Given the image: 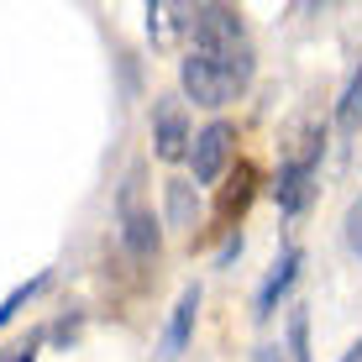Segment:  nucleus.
<instances>
[{
    "instance_id": "obj_1",
    "label": "nucleus",
    "mask_w": 362,
    "mask_h": 362,
    "mask_svg": "<svg viewBox=\"0 0 362 362\" xmlns=\"http://www.w3.org/2000/svg\"><path fill=\"white\" fill-rule=\"evenodd\" d=\"M189 32L194 47L179 64V84L194 105L221 110L231 105L236 95L252 84V42H247V27L231 6H189Z\"/></svg>"
},
{
    "instance_id": "obj_2",
    "label": "nucleus",
    "mask_w": 362,
    "mask_h": 362,
    "mask_svg": "<svg viewBox=\"0 0 362 362\" xmlns=\"http://www.w3.org/2000/svg\"><path fill=\"white\" fill-rule=\"evenodd\" d=\"M116 221H121V247H127L136 263H153L163 236H158V216H153V205H147V194H142V168H132L127 184H121Z\"/></svg>"
},
{
    "instance_id": "obj_3",
    "label": "nucleus",
    "mask_w": 362,
    "mask_h": 362,
    "mask_svg": "<svg viewBox=\"0 0 362 362\" xmlns=\"http://www.w3.org/2000/svg\"><path fill=\"white\" fill-rule=\"evenodd\" d=\"M320 136L305 147V153H289L284 158V168H279V184H273V199H279V210L284 216H299V210L315 199V173H320Z\"/></svg>"
},
{
    "instance_id": "obj_4",
    "label": "nucleus",
    "mask_w": 362,
    "mask_h": 362,
    "mask_svg": "<svg viewBox=\"0 0 362 362\" xmlns=\"http://www.w3.org/2000/svg\"><path fill=\"white\" fill-rule=\"evenodd\" d=\"M231 142H236V127L231 121H210L205 132L194 136L189 147V163H194V184H216L231 163Z\"/></svg>"
},
{
    "instance_id": "obj_5",
    "label": "nucleus",
    "mask_w": 362,
    "mask_h": 362,
    "mask_svg": "<svg viewBox=\"0 0 362 362\" xmlns=\"http://www.w3.org/2000/svg\"><path fill=\"white\" fill-rule=\"evenodd\" d=\"M194 136H189V121H184L179 105H163L158 110V127H153V153L163 158V163H179V158H189Z\"/></svg>"
},
{
    "instance_id": "obj_6",
    "label": "nucleus",
    "mask_w": 362,
    "mask_h": 362,
    "mask_svg": "<svg viewBox=\"0 0 362 362\" xmlns=\"http://www.w3.org/2000/svg\"><path fill=\"white\" fill-rule=\"evenodd\" d=\"M194 315H199V284H189V289L179 294V305H173L168 331H163V346H158L163 357H179L184 346H189V336H194Z\"/></svg>"
},
{
    "instance_id": "obj_7",
    "label": "nucleus",
    "mask_w": 362,
    "mask_h": 362,
    "mask_svg": "<svg viewBox=\"0 0 362 362\" xmlns=\"http://www.w3.org/2000/svg\"><path fill=\"white\" fill-rule=\"evenodd\" d=\"M299 263H305V252H299V247H284V257H279V263L268 268L263 289H257V315H273V310H279V299L289 294V284H294Z\"/></svg>"
},
{
    "instance_id": "obj_8",
    "label": "nucleus",
    "mask_w": 362,
    "mask_h": 362,
    "mask_svg": "<svg viewBox=\"0 0 362 362\" xmlns=\"http://www.w3.org/2000/svg\"><path fill=\"white\" fill-rule=\"evenodd\" d=\"M336 127H341L346 136L362 132V64H357V74H352V84L341 90V100H336Z\"/></svg>"
},
{
    "instance_id": "obj_9",
    "label": "nucleus",
    "mask_w": 362,
    "mask_h": 362,
    "mask_svg": "<svg viewBox=\"0 0 362 362\" xmlns=\"http://www.w3.org/2000/svg\"><path fill=\"white\" fill-rule=\"evenodd\" d=\"M252 184H257V173L242 163V168H236V179H231V189L221 194V221H231V216H242V210H247V199H252Z\"/></svg>"
},
{
    "instance_id": "obj_10",
    "label": "nucleus",
    "mask_w": 362,
    "mask_h": 362,
    "mask_svg": "<svg viewBox=\"0 0 362 362\" xmlns=\"http://www.w3.org/2000/svg\"><path fill=\"white\" fill-rule=\"evenodd\" d=\"M168 221H173V226H194V194H189V179H168Z\"/></svg>"
},
{
    "instance_id": "obj_11",
    "label": "nucleus",
    "mask_w": 362,
    "mask_h": 362,
    "mask_svg": "<svg viewBox=\"0 0 362 362\" xmlns=\"http://www.w3.org/2000/svg\"><path fill=\"white\" fill-rule=\"evenodd\" d=\"M284 357L289 362H310V315L294 310L289 315V341H284Z\"/></svg>"
},
{
    "instance_id": "obj_12",
    "label": "nucleus",
    "mask_w": 362,
    "mask_h": 362,
    "mask_svg": "<svg viewBox=\"0 0 362 362\" xmlns=\"http://www.w3.org/2000/svg\"><path fill=\"white\" fill-rule=\"evenodd\" d=\"M42 284H47V279H32V284H21V289H11V294H6V305H0V331H6L11 320H16V310L27 305V299H32L37 289H42Z\"/></svg>"
},
{
    "instance_id": "obj_13",
    "label": "nucleus",
    "mask_w": 362,
    "mask_h": 362,
    "mask_svg": "<svg viewBox=\"0 0 362 362\" xmlns=\"http://www.w3.org/2000/svg\"><path fill=\"white\" fill-rule=\"evenodd\" d=\"M341 231H346V247L362 257V194L352 199V210H346V226H341Z\"/></svg>"
},
{
    "instance_id": "obj_14",
    "label": "nucleus",
    "mask_w": 362,
    "mask_h": 362,
    "mask_svg": "<svg viewBox=\"0 0 362 362\" xmlns=\"http://www.w3.org/2000/svg\"><path fill=\"white\" fill-rule=\"evenodd\" d=\"M37 341H42V336H32V341H27V346H21V352H16V357H11V362H37Z\"/></svg>"
},
{
    "instance_id": "obj_15",
    "label": "nucleus",
    "mask_w": 362,
    "mask_h": 362,
    "mask_svg": "<svg viewBox=\"0 0 362 362\" xmlns=\"http://www.w3.org/2000/svg\"><path fill=\"white\" fill-rule=\"evenodd\" d=\"M257 362H289V357H284V346H263V352H257Z\"/></svg>"
},
{
    "instance_id": "obj_16",
    "label": "nucleus",
    "mask_w": 362,
    "mask_h": 362,
    "mask_svg": "<svg viewBox=\"0 0 362 362\" xmlns=\"http://www.w3.org/2000/svg\"><path fill=\"white\" fill-rule=\"evenodd\" d=\"M341 362H362V341H357V346H352V352H346Z\"/></svg>"
}]
</instances>
